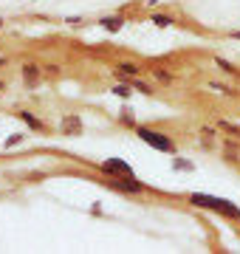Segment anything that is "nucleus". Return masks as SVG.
<instances>
[{
	"mask_svg": "<svg viewBox=\"0 0 240 254\" xmlns=\"http://www.w3.org/2000/svg\"><path fill=\"white\" fill-rule=\"evenodd\" d=\"M113 93H116V96H121V99H127L130 88H127V85H116V88H113Z\"/></svg>",
	"mask_w": 240,
	"mask_h": 254,
	"instance_id": "nucleus-11",
	"label": "nucleus"
},
{
	"mask_svg": "<svg viewBox=\"0 0 240 254\" xmlns=\"http://www.w3.org/2000/svg\"><path fill=\"white\" fill-rule=\"evenodd\" d=\"M102 170L108 175H116V178H124V175H133L127 161H121V158H108V161H102Z\"/></svg>",
	"mask_w": 240,
	"mask_h": 254,
	"instance_id": "nucleus-3",
	"label": "nucleus"
},
{
	"mask_svg": "<svg viewBox=\"0 0 240 254\" xmlns=\"http://www.w3.org/2000/svg\"><path fill=\"white\" fill-rule=\"evenodd\" d=\"M173 167H176V170H184V173L195 170V164H192V161H186V158H176V161H173Z\"/></svg>",
	"mask_w": 240,
	"mask_h": 254,
	"instance_id": "nucleus-8",
	"label": "nucleus"
},
{
	"mask_svg": "<svg viewBox=\"0 0 240 254\" xmlns=\"http://www.w3.org/2000/svg\"><path fill=\"white\" fill-rule=\"evenodd\" d=\"M121 23H124L121 17H105V20H102V28H108V31H119Z\"/></svg>",
	"mask_w": 240,
	"mask_h": 254,
	"instance_id": "nucleus-5",
	"label": "nucleus"
},
{
	"mask_svg": "<svg viewBox=\"0 0 240 254\" xmlns=\"http://www.w3.org/2000/svg\"><path fill=\"white\" fill-rule=\"evenodd\" d=\"M20 141H23V136H20V133H14V136L6 138V147H14V144H20Z\"/></svg>",
	"mask_w": 240,
	"mask_h": 254,
	"instance_id": "nucleus-12",
	"label": "nucleus"
},
{
	"mask_svg": "<svg viewBox=\"0 0 240 254\" xmlns=\"http://www.w3.org/2000/svg\"><path fill=\"white\" fill-rule=\"evenodd\" d=\"M232 37H235V40H240V31H235V34H232Z\"/></svg>",
	"mask_w": 240,
	"mask_h": 254,
	"instance_id": "nucleus-15",
	"label": "nucleus"
},
{
	"mask_svg": "<svg viewBox=\"0 0 240 254\" xmlns=\"http://www.w3.org/2000/svg\"><path fill=\"white\" fill-rule=\"evenodd\" d=\"M23 76H26V85H37V68L34 65H26L23 68Z\"/></svg>",
	"mask_w": 240,
	"mask_h": 254,
	"instance_id": "nucleus-7",
	"label": "nucleus"
},
{
	"mask_svg": "<svg viewBox=\"0 0 240 254\" xmlns=\"http://www.w3.org/2000/svg\"><path fill=\"white\" fill-rule=\"evenodd\" d=\"M60 130H62V136H79L82 133V119L76 116V113H68L60 122Z\"/></svg>",
	"mask_w": 240,
	"mask_h": 254,
	"instance_id": "nucleus-4",
	"label": "nucleus"
},
{
	"mask_svg": "<svg viewBox=\"0 0 240 254\" xmlns=\"http://www.w3.org/2000/svg\"><path fill=\"white\" fill-rule=\"evenodd\" d=\"M20 119H23L28 127H34V130H43V122H40V119H34L31 113H28V110H23V113H20Z\"/></svg>",
	"mask_w": 240,
	"mask_h": 254,
	"instance_id": "nucleus-6",
	"label": "nucleus"
},
{
	"mask_svg": "<svg viewBox=\"0 0 240 254\" xmlns=\"http://www.w3.org/2000/svg\"><path fill=\"white\" fill-rule=\"evenodd\" d=\"M153 23H156L158 28H167L170 23H173V20H170V17H164V14H153Z\"/></svg>",
	"mask_w": 240,
	"mask_h": 254,
	"instance_id": "nucleus-9",
	"label": "nucleus"
},
{
	"mask_svg": "<svg viewBox=\"0 0 240 254\" xmlns=\"http://www.w3.org/2000/svg\"><path fill=\"white\" fill-rule=\"evenodd\" d=\"M121 73H127V76H136V73H139V65L124 63V65H121Z\"/></svg>",
	"mask_w": 240,
	"mask_h": 254,
	"instance_id": "nucleus-10",
	"label": "nucleus"
},
{
	"mask_svg": "<svg viewBox=\"0 0 240 254\" xmlns=\"http://www.w3.org/2000/svg\"><path fill=\"white\" fill-rule=\"evenodd\" d=\"M189 203L201 209H212V212H221L226 218H240V206L238 203H232L226 198H215V195H203V192H192L189 195Z\"/></svg>",
	"mask_w": 240,
	"mask_h": 254,
	"instance_id": "nucleus-1",
	"label": "nucleus"
},
{
	"mask_svg": "<svg viewBox=\"0 0 240 254\" xmlns=\"http://www.w3.org/2000/svg\"><path fill=\"white\" fill-rule=\"evenodd\" d=\"M121 122H124V125H133L136 119H133V113H130V110H124V113H121Z\"/></svg>",
	"mask_w": 240,
	"mask_h": 254,
	"instance_id": "nucleus-13",
	"label": "nucleus"
},
{
	"mask_svg": "<svg viewBox=\"0 0 240 254\" xmlns=\"http://www.w3.org/2000/svg\"><path fill=\"white\" fill-rule=\"evenodd\" d=\"M136 91H141V93H150V88L144 85V82H136Z\"/></svg>",
	"mask_w": 240,
	"mask_h": 254,
	"instance_id": "nucleus-14",
	"label": "nucleus"
},
{
	"mask_svg": "<svg viewBox=\"0 0 240 254\" xmlns=\"http://www.w3.org/2000/svg\"><path fill=\"white\" fill-rule=\"evenodd\" d=\"M139 138L144 141L147 147L158 150V153H173V141L164 136V133H158V130H150V127H139Z\"/></svg>",
	"mask_w": 240,
	"mask_h": 254,
	"instance_id": "nucleus-2",
	"label": "nucleus"
}]
</instances>
